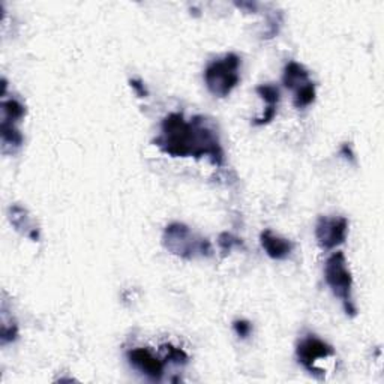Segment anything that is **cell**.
Here are the masks:
<instances>
[{
	"instance_id": "cell-1",
	"label": "cell",
	"mask_w": 384,
	"mask_h": 384,
	"mask_svg": "<svg viewBox=\"0 0 384 384\" xmlns=\"http://www.w3.org/2000/svg\"><path fill=\"white\" fill-rule=\"evenodd\" d=\"M153 146L173 158H210L214 165L224 164V149L216 132L207 126L203 116H195L191 122L185 121L183 114L171 113L164 117L161 134Z\"/></svg>"
},
{
	"instance_id": "cell-2",
	"label": "cell",
	"mask_w": 384,
	"mask_h": 384,
	"mask_svg": "<svg viewBox=\"0 0 384 384\" xmlns=\"http://www.w3.org/2000/svg\"><path fill=\"white\" fill-rule=\"evenodd\" d=\"M163 245L168 253L185 260L210 257L214 254V248L206 237L192 233L188 225L180 222L167 225L163 234Z\"/></svg>"
},
{
	"instance_id": "cell-3",
	"label": "cell",
	"mask_w": 384,
	"mask_h": 384,
	"mask_svg": "<svg viewBox=\"0 0 384 384\" xmlns=\"http://www.w3.org/2000/svg\"><path fill=\"white\" fill-rule=\"evenodd\" d=\"M241 57L229 53L224 57L210 62L204 70V82L214 97L227 98L241 82Z\"/></svg>"
},
{
	"instance_id": "cell-4",
	"label": "cell",
	"mask_w": 384,
	"mask_h": 384,
	"mask_svg": "<svg viewBox=\"0 0 384 384\" xmlns=\"http://www.w3.org/2000/svg\"><path fill=\"white\" fill-rule=\"evenodd\" d=\"M324 280L332 293L341 300L344 311L347 315L354 317L357 309L353 300V276L346 256L339 251L326 260Z\"/></svg>"
},
{
	"instance_id": "cell-5",
	"label": "cell",
	"mask_w": 384,
	"mask_h": 384,
	"mask_svg": "<svg viewBox=\"0 0 384 384\" xmlns=\"http://www.w3.org/2000/svg\"><path fill=\"white\" fill-rule=\"evenodd\" d=\"M349 221L342 216H320L315 224V239L324 251H332L347 239Z\"/></svg>"
},
{
	"instance_id": "cell-6",
	"label": "cell",
	"mask_w": 384,
	"mask_h": 384,
	"mask_svg": "<svg viewBox=\"0 0 384 384\" xmlns=\"http://www.w3.org/2000/svg\"><path fill=\"white\" fill-rule=\"evenodd\" d=\"M334 354L335 351L329 346V344H326L324 341L319 339L314 335L302 339L297 344V349H296V356H297L299 363L312 374L320 373V369L315 368L317 361L326 359V357H330Z\"/></svg>"
},
{
	"instance_id": "cell-7",
	"label": "cell",
	"mask_w": 384,
	"mask_h": 384,
	"mask_svg": "<svg viewBox=\"0 0 384 384\" xmlns=\"http://www.w3.org/2000/svg\"><path fill=\"white\" fill-rule=\"evenodd\" d=\"M129 363L150 380H161L164 375V362L158 359L148 349H134L128 353Z\"/></svg>"
},
{
	"instance_id": "cell-8",
	"label": "cell",
	"mask_w": 384,
	"mask_h": 384,
	"mask_svg": "<svg viewBox=\"0 0 384 384\" xmlns=\"http://www.w3.org/2000/svg\"><path fill=\"white\" fill-rule=\"evenodd\" d=\"M260 243L272 260L288 258L295 248V245L288 239H284V237L275 234L272 230H264L260 234Z\"/></svg>"
},
{
	"instance_id": "cell-9",
	"label": "cell",
	"mask_w": 384,
	"mask_h": 384,
	"mask_svg": "<svg viewBox=\"0 0 384 384\" xmlns=\"http://www.w3.org/2000/svg\"><path fill=\"white\" fill-rule=\"evenodd\" d=\"M256 92L258 94V97L263 101H266L268 104V107L266 110H264L263 116L254 119V122H253L256 126H263V125L270 124L276 116L278 102H280V89L273 84H261L256 89Z\"/></svg>"
},
{
	"instance_id": "cell-10",
	"label": "cell",
	"mask_w": 384,
	"mask_h": 384,
	"mask_svg": "<svg viewBox=\"0 0 384 384\" xmlns=\"http://www.w3.org/2000/svg\"><path fill=\"white\" fill-rule=\"evenodd\" d=\"M282 83H284V86L287 89L296 92V90L302 89L303 86H307V84L311 83L309 72L302 63L291 60V62H288L285 65V68H284Z\"/></svg>"
},
{
	"instance_id": "cell-11",
	"label": "cell",
	"mask_w": 384,
	"mask_h": 384,
	"mask_svg": "<svg viewBox=\"0 0 384 384\" xmlns=\"http://www.w3.org/2000/svg\"><path fill=\"white\" fill-rule=\"evenodd\" d=\"M9 221H11L12 225H14L17 231L31 237L33 242H36L39 239L38 229L33 225L28 212H26V209H23L21 206H18V204L11 206V209H9Z\"/></svg>"
},
{
	"instance_id": "cell-12",
	"label": "cell",
	"mask_w": 384,
	"mask_h": 384,
	"mask_svg": "<svg viewBox=\"0 0 384 384\" xmlns=\"http://www.w3.org/2000/svg\"><path fill=\"white\" fill-rule=\"evenodd\" d=\"M0 136H2V146L5 153L8 152V148H11V152L21 148L23 136L16 124L2 121V125H0Z\"/></svg>"
},
{
	"instance_id": "cell-13",
	"label": "cell",
	"mask_w": 384,
	"mask_h": 384,
	"mask_svg": "<svg viewBox=\"0 0 384 384\" xmlns=\"http://www.w3.org/2000/svg\"><path fill=\"white\" fill-rule=\"evenodd\" d=\"M2 113H4L2 121L16 124V122H20L24 117L26 109H24V105L17 99H6L2 102Z\"/></svg>"
},
{
	"instance_id": "cell-14",
	"label": "cell",
	"mask_w": 384,
	"mask_h": 384,
	"mask_svg": "<svg viewBox=\"0 0 384 384\" xmlns=\"http://www.w3.org/2000/svg\"><path fill=\"white\" fill-rule=\"evenodd\" d=\"M315 84L311 82L309 84L303 86L302 89L295 92V98H293V104L296 109H307L309 105L315 101Z\"/></svg>"
},
{
	"instance_id": "cell-15",
	"label": "cell",
	"mask_w": 384,
	"mask_h": 384,
	"mask_svg": "<svg viewBox=\"0 0 384 384\" xmlns=\"http://www.w3.org/2000/svg\"><path fill=\"white\" fill-rule=\"evenodd\" d=\"M161 350L165 354V361H168L171 363L185 365L188 362V354L185 353L182 349L171 346V344H164V346H161Z\"/></svg>"
},
{
	"instance_id": "cell-16",
	"label": "cell",
	"mask_w": 384,
	"mask_h": 384,
	"mask_svg": "<svg viewBox=\"0 0 384 384\" xmlns=\"http://www.w3.org/2000/svg\"><path fill=\"white\" fill-rule=\"evenodd\" d=\"M218 245L222 253L227 254V253H231L234 248H242L243 242L242 239H239V237H236L230 233H221L218 237Z\"/></svg>"
},
{
	"instance_id": "cell-17",
	"label": "cell",
	"mask_w": 384,
	"mask_h": 384,
	"mask_svg": "<svg viewBox=\"0 0 384 384\" xmlns=\"http://www.w3.org/2000/svg\"><path fill=\"white\" fill-rule=\"evenodd\" d=\"M18 336V327L16 323H6L2 319V330H0V342L2 346H6L9 342H14Z\"/></svg>"
},
{
	"instance_id": "cell-18",
	"label": "cell",
	"mask_w": 384,
	"mask_h": 384,
	"mask_svg": "<svg viewBox=\"0 0 384 384\" xmlns=\"http://www.w3.org/2000/svg\"><path fill=\"white\" fill-rule=\"evenodd\" d=\"M233 327H234V332L237 334V336L241 338H248L251 335V330H253V326H251L249 322L246 320H236L233 323Z\"/></svg>"
},
{
	"instance_id": "cell-19",
	"label": "cell",
	"mask_w": 384,
	"mask_h": 384,
	"mask_svg": "<svg viewBox=\"0 0 384 384\" xmlns=\"http://www.w3.org/2000/svg\"><path fill=\"white\" fill-rule=\"evenodd\" d=\"M129 86L132 87V90L136 92V95L138 98H146V97H149V90L146 89L144 83L141 80H138V78H131L129 80Z\"/></svg>"
}]
</instances>
